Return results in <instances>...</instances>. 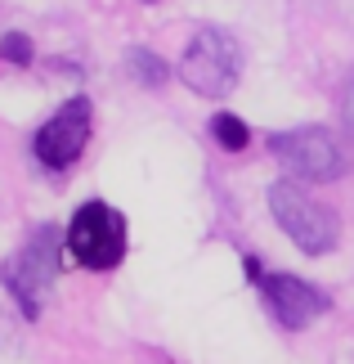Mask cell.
<instances>
[{
  "label": "cell",
  "mask_w": 354,
  "mask_h": 364,
  "mask_svg": "<svg viewBox=\"0 0 354 364\" xmlns=\"http://www.w3.org/2000/svg\"><path fill=\"white\" fill-rule=\"evenodd\" d=\"M59 243H63L59 230H54V225H40L36 239L27 243L18 257H9L5 270H0L5 288L13 292V301L23 306L27 319L40 315V306H45V292H50L54 274H59V265H63V247H59Z\"/></svg>",
  "instance_id": "4"
},
{
  "label": "cell",
  "mask_w": 354,
  "mask_h": 364,
  "mask_svg": "<svg viewBox=\"0 0 354 364\" xmlns=\"http://www.w3.org/2000/svg\"><path fill=\"white\" fill-rule=\"evenodd\" d=\"M0 59L13 63V68H27L32 63V41H27L23 32H9V36H0Z\"/></svg>",
  "instance_id": "10"
},
{
  "label": "cell",
  "mask_w": 354,
  "mask_h": 364,
  "mask_svg": "<svg viewBox=\"0 0 354 364\" xmlns=\"http://www.w3.org/2000/svg\"><path fill=\"white\" fill-rule=\"evenodd\" d=\"M211 135H216V144L220 149H229V153H238V149H247V126H243V117H233V113H216L211 117Z\"/></svg>",
  "instance_id": "9"
},
{
  "label": "cell",
  "mask_w": 354,
  "mask_h": 364,
  "mask_svg": "<svg viewBox=\"0 0 354 364\" xmlns=\"http://www.w3.org/2000/svg\"><path fill=\"white\" fill-rule=\"evenodd\" d=\"M63 257L81 270H117L126 257V216L108 203L77 207L63 230Z\"/></svg>",
  "instance_id": "1"
},
{
  "label": "cell",
  "mask_w": 354,
  "mask_h": 364,
  "mask_svg": "<svg viewBox=\"0 0 354 364\" xmlns=\"http://www.w3.org/2000/svg\"><path fill=\"white\" fill-rule=\"evenodd\" d=\"M274 158L287 162V171L301 180H341L345 176V153L323 126H301L292 135H274Z\"/></svg>",
  "instance_id": "6"
},
{
  "label": "cell",
  "mask_w": 354,
  "mask_h": 364,
  "mask_svg": "<svg viewBox=\"0 0 354 364\" xmlns=\"http://www.w3.org/2000/svg\"><path fill=\"white\" fill-rule=\"evenodd\" d=\"M269 212H274L278 230L287 234V239L305 252V257H323V252H332L336 239H341V220H336L332 207L314 203L301 185H274L269 189Z\"/></svg>",
  "instance_id": "2"
},
{
  "label": "cell",
  "mask_w": 354,
  "mask_h": 364,
  "mask_svg": "<svg viewBox=\"0 0 354 364\" xmlns=\"http://www.w3.org/2000/svg\"><path fill=\"white\" fill-rule=\"evenodd\" d=\"M126 68H131V77L139 81V86H166L171 81V68H166L153 50H126Z\"/></svg>",
  "instance_id": "8"
},
{
  "label": "cell",
  "mask_w": 354,
  "mask_h": 364,
  "mask_svg": "<svg viewBox=\"0 0 354 364\" xmlns=\"http://www.w3.org/2000/svg\"><path fill=\"white\" fill-rule=\"evenodd\" d=\"M238 73H243V46L216 27H202L179 59V81L206 100H224L238 86Z\"/></svg>",
  "instance_id": "3"
},
{
  "label": "cell",
  "mask_w": 354,
  "mask_h": 364,
  "mask_svg": "<svg viewBox=\"0 0 354 364\" xmlns=\"http://www.w3.org/2000/svg\"><path fill=\"white\" fill-rule=\"evenodd\" d=\"M260 292H265V306L274 311V319L282 328H305L309 319H319L328 311V297L296 274H265Z\"/></svg>",
  "instance_id": "7"
},
{
  "label": "cell",
  "mask_w": 354,
  "mask_h": 364,
  "mask_svg": "<svg viewBox=\"0 0 354 364\" xmlns=\"http://www.w3.org/2000/svg\"><path fill=\"white\" fill-rule=\"evenodd\" d=\"M86 139H90V100L77 95V100H67L59 113L36 131L32 153L45 171H67V166L86 153Z\"/></svg>",
  "instance_id": "5"
}]
</instances>
